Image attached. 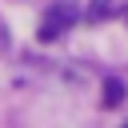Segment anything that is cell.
I'll use <instances>...</instances> for the list:
<instances>
[{"instance_id": "obj_1", "label": "cell", "mask_w": 128, "mask_h": 128, "mask_svg": "<svg viewBox=\"0 0 128 128\" xmlns=\"http://www.w3.org/2000/svg\"><path fill=\"white\" fill-rule=\"evenodd\" d=\"M76 16H80V8H76L72 0H60V4H56L44 20H40V32H36V36H40L44 44H48V40H60V36L76 24Z\"/></svg>"}, {"instance_id": "obj_2", "label": "cell", "mask_w": 128, "mask_h": 128, "mask_svg": "<svg viewBox=\"0 0 128 128\" xmlns=\"http://www.w3.org/2000/svg\"><path fill=\"white\" fill-rule=\"evenodd\" d=\"M124 96H128L124 80H104V96H100V104H104V108H120V104H124Z\"/></svg>"}, {"instance_id": "obj_3", "label": "cell", "mask_w": 128, "mask_h": 128, "mask_svg": "<svg viewBox=\"0 0 128 128\" xmlns=\"http://www.w3.org/2000/svg\"><path fill=\"white\" fill-rule=\"evenodd\" d=\"M88 16H92V20H104V16H108V0H96V4L88 8Z\"/></svg>"}]
</instances>
